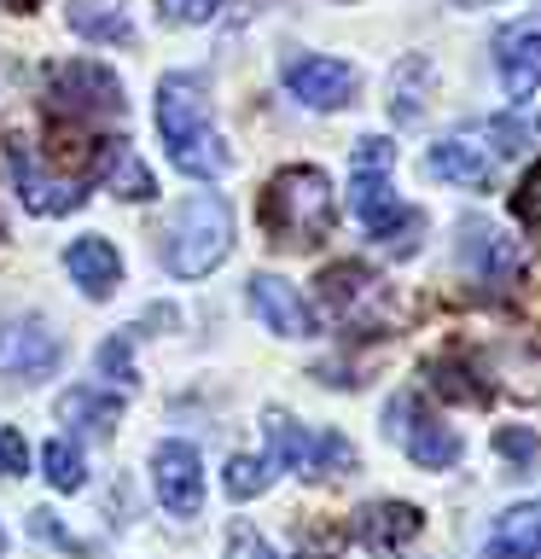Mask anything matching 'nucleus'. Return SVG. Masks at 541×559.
<instances>
[{
    "label": "nucleus",
    "instance_id": "obj_1",
    "mask_svg": "<svg viewBox=\"0 0 541 559\" xmlns=\"http://www.w3.org/2000/svg\"><path fill=\"white\" fill-rule=\"evenodd\" d=\"M157 134H164L169 164L192 181H221L233 169V146L209 117V87L199 70H169L157 82Z\"/></svg>",
    "mask_w": 541,
    "mask_h": 559
},
{
    "label": "nucleus",
    "instance_id": "obj_2",
    "mask_svg": "<svg viewBox=\"0 0 541 559\" xmlns=\"http://www.w3.org/2000/svg\"><path fill=\"white\" fill-rule=\"evenodd\" d=\"M349 216L390 257H413L425 239V216L396 199V146L384 134H366L349 152Z\"/></svg>",
    "mask_w": 541,
    "mask_h": 559
},
{
    "label": "nucleus",
    "instance_id": "obj_3",
    "mask_svg": "<svg viewBox=\"0 0 541 559\" xmlns=\"http://www.w3.org/2000/svg\"><path fill=\"white\" fill-rule=\"evenodd\" d=\"M332 222H338V199H332L326 169L314 164H286L262 187V234L286 251H314Z\"/></svg>",
    "mask_w": 541,
    "mask_h": 559
},
{
    "label": "nucleus",
    "instance_id": "obj_4",
    "mask_svg": "<svg viewBox=\"0 0 541 559\" xmlns=\"http://www.w3.org/2000/svg\"><path fill=\"white\" fill-rule=\"evenodd\" d=\"M227 251H233V204L221 192H187L169 210L164 234H157V257L175 280H204L216 274Z\"/></svg>",
    "mask_w": 541,
    "mask_h": 559
},
{
    "label": "nucleus",
    "instance_id": "obj_5",
    "mask_svg": "<svg viewBox=\"0 0 541 559\" xmlns=\"http://www.w3.org/2000/svg\"><path fill=\"white\" fill-rule=\"evenodd\" d=\"M384 437L425 472H454L460 454H466L460 431L443 426V414H431L419 391H396L390 402H384Z\"/></svg>",
    "mask_w": 541,
    "mask_h": 559
},
{
    "label": "nucleus",
    "instance_id": "obj_6",
    "mask_svg": "<svg viewBox=\"0 0 541 559\" xmlns=\"http://www.w3.org/2000/svg\"><path fill=\"white\" fill-rule=\"evenodd\" d=\"M268 461L297 478H338V472H356V443L338 431L297 426L286 408H268Z\"/></svg>",
    "mask_w": 541,
    "mask_h": 559
},
{
    "label": "nucleus",
    "instance_id": "obj_7",
    "mask_svg": "<svg viewBox=\"0 0 541 559\" xmlns=\"http://www.w3.org/2000/svg\"><path fill=\"white\" fill-rule=\"evenodd\" d=\"M47 111L70 117V122H111V117L129 111V99H122V82H117L111 64L64 59V64H52V76H47Z\"/></svg>",
    "mask_w": 541,
    "mask_h": 559
},
{
    "label": "nucleus",
    "instance_id": "obj_8",
    "mask_svg": "<svg viewBox=\"0 0 541 559\" xmlns=\"http://www.w3.org/2000/svg\"><path fill=\"white\" fill-rule=\"evenodd\" d=\"M64 338L41 314H0V391H29L47 373H59Z\"/></svg>",
    "mask_w": 541,
    "mask_h": 559
},
{
    "label": "nucleus",
    "instance_id": "obj_9",
    "mask_svg": "<svg viewBox=\"0 0 541 559\" xmlns=\"http://www.w3.org/2000/svg\"><path fill=\"white\" fill-rule=\"evenodd\" d=\"M0 164H7V181L12 192L24 199L29 216H70V210H82L87 199V175H59V169H41V157H35L17 134L0 140Z\"/></svg>",
    "mask_w": 541,
    "mask_h": 559
},
{
    "label": "nucleus",
    "instance_id": "obj_10",
    "mask_svg": "<svg viewBox=\"0 0 541 559\" xmlns=\"http://www.w3.org/2000/svg\"><path fill=\"white\" fill-rule=\"evenodd\" d=\"M460 274H466V286H478V292L513 297L524 286V257L501 227L466 216L460 222Z\"/></svg>",
    "mask_w": 541,
    "mask_h": 559
},
{
    "label": "nucleus",
    "instance_id": "obj_11",
    "mask_svg": "<svg viewBox=\"0 0 541 559\" xmlns=\"http://www.w3.org/2000/svg\"><path fill=\"white\" fill-rule=\"evenodd\" d=\"M279 82H286V94L297 105H309V111H344V105H356V94H361V70L332 59V52H291V59L279 64Z\"/></svg>",
    "mask_w": 541,
    "mask_h": 559
},
{
    "label": "nucleus",
    "instance_id": "obj_12",
    "mask_svg": "<svg viewBox=\"0 0 541 559\" xmlns=\"http://www.w3.org/2000/svg\"><path fill=\"white\" fill-rule=\"evenodd\" d=\"M152 489H157V501H164V513L199 519V507H204V461H199V449H192L187 437H164V443L152 449Z\"/></svg>",
    "mask_w": 541,
    "mask_h": 559
},
{
    "label": "nucleus",
    "instance_id": "obj_13",
    "mask_svg": "<svg viewBox=\"0 0 541 559\" xmlns=\"http://www.w3.org/2000/svg\"><path fill=\"white\" fill-rule=\"evenodd\" d=\"M244 304H251V314L268 332H279V338H321V314H314V304L291 286V280L251 274L244 280Z\"/></svg>",
    "mask_w": 541,
    "mask_h": 559
},
{
    "label": "nucleus",
    "instance_id": "obj_14",
    "mask_svg": "<svg viewBox=\"0 0 541 559\" xmlns=\"http://www.w3.org/2000/svg\"><path fill=\"white\" fill-rule=\"evenodd\" d=\"M425 175L443 181V187H460V192H489L495 175H501V157L471 134H448L425 152Z\"/></svg>",
    "mask_w": 541,
    "mask_h": 559
},
{
    "label": "nucleus",
    "instance_id": "obj_15",
    "mask_svg": "<svg viewBox=\"0 0 541 559\" xmlns=\"http://www.w3.org/2000/svg\"><path fill=\"white\" fill-rule=\"evenodd\" d=\"M495 76L506 99H536L541 94V17H518L495 35Z\"/></svg>",
    "mask_w": 541,
    "mask_h": 559
},
{
    "label": "nucleus",
    "instance_id": "obj_16",
    "mask_svg": "<svg viewBox=\"0 0 541 559\" xmlns=\"http://www.w3.org/2000/svg\"><path fill=\"white\" fill-rule=\"evenodd\" d=\"M64 274L82 286V297L105 304V297L122 286V257H117V245L105 234H82V239L64 245Z\"/></svg>",
    "mask_w": 541,
    "mask_h": 559
},
{
    "label": "nucleus",
    "instance_id": "obj_17",
    "mask_svg": "<svg viewBox=\"0 0 541 559\" xmlns=\"http://www.w3.org/2000/svg\"><path fill=\"white\" fill-rule=\"evenodd\" d=\"M419 531H425V513H419L413 501H373V507H361V513H356V536H361L373 554L408 548Z\"/></svg>",
    "mask_w": 541,
    "mask_h": 559
},
{
    "label": "nucleus",
    "instance_id": "obj_18",
    "mask_svg": "<svg viewBox=\"0 0 541 559\" xmlns=\"http://www.w3.org/2000/svg\"><path fill=\"white\" fill-rule=\"evenodd\" d=\"M483 559H541V501H513L489 524Z\"/></svg>",
    "mask_w": 541,
    "mask_h": 559
},
{
    "label": "nucleus",
    "instance_id": "obj_19",
    "mask_svg": "<svg viewBox=\"0 0 541 559\" xmlns=\"http://www.w3.org/2000/svg\"><path fill=\"white\" fill-rule=\"evenodd\" d=\"M321 297L344 314V321H356V326H366V309H384L378 280L366 274L361 262H332V269L321 274Z\"/></svg>",
    "mask_w": 541,
    "mask_h": 559
},
{
    "label": "nucleus",
    "instance_id": "obj_20",
    "mask_svg": "<svg viewBox=\"0 0 541 559\" xmlns=\"http://www.w3.org/2000/svg\"><path fill=\"white\" fill-rule=\"evenodd\" d=\"M64 17H70V29L94 47H129L134 41V24H129V12H122V0H70Z\"/></svg>",
    "mask_w": 541,
    "mask_h": 559
},
{
    "label": "nucleus",
    "instance_id": "obj_21",
    "mask_svg": "<svg viewBox=\"0 0 541 559\" xmlns=\"http://www.w3.org/2000/svg\"><path fill=\"white\" fill-rule=\"evenodd\" d=\"M122 419V391H99V384H70L59 396V426L70 431H111Z\"/></svg>",
    "mask_w": 541,
    "mask_h": 559
},
{
    "label": "nucleus",
    "instance_id": "obj_22",
    "mask_svg": "<svg viewBox=\"0 0 541 559\" xmlns=\"http://www.w3.org/2000/svg\"><path fill=\"white\" fill-rule=\"evenodd\" d=\"M105 187L117 192V199H129V204H146L157 199V175L140 164V152H129V140H105Z\"/></svg>",
    "mask_w": 541,
    "mask_h": 559
},
{
    "label": "nucleus",
    "instance_id": "obj_23",
    "mask_svg": "<svg viewBox=\"0 0 541 559\" xmlns=\"http://www.w3.org/2000/svg\"><path fill=\"white\" fill-rule=\"evenodd\" d=\"M274 461L268 454H233V461H227V472H221V489H227V501H256L262 489L274 484Z\"/></svg>",
    "mask_w": 541,
    "mask_h": 559
},
{
    "label": "nucleus",
    "instance_id": "obj_24",
    "mask_svg": "<svg viewBox=\"0 0 541 559\" xmlns=\"http://www.w3.org/2000/svg\"><path fill=\"white\" fill-rule=\"evenodd\" d=\"M41 478L59 489V496H76L87 466H82V449L70 443V437H52V443H41Z\"/></svg>",
    "mask_w": 541,
    "mask_h": 559
},
{
    "label": "nucleus",
    "instance_id": "obj_25",
    "mask_svg": "<svg viewBox=\"0 0 541 559\" xmlns=\"http://www.w3.org/2000/svg\"><path fill=\"white\" fill-rule=\"evenodd\" d=\"M489 449H495L501 461L513 466V478H524V472H536L541 437H536V426H501L495 437H489Z\"/></svg>",
    "mask_w": 541,
    "mask_h": 559
},
{
    "label": "nucleus",
    "instance_id": "obj_26",
    "mask_svg": "<svg viewBox=\"0 0 541 559\" xmlns=\"http://www.w3.org/2000/svg\"><path fill=\"white\" fill-rule=\"evenodd\" d=\"M94 367L117 384V391H134V379H140V373H134V361H129V332H111V338L99 344Z\"/></svg>",
    "mask_w": 541,
    "mask_h": 559
},
{
    "label": "nucleus",
    "instance_id": "obj_27",
    "mask_svg": "<svg viewBox=\"0 0 541 559\" xmlns=\"http://www.w3.org/2000/svg\"><path fill=\"white\" fill-rule=\"evenodd\" d=\"M227 7V0H157V17H164L169 29H199V24H209Z\"/></svg>",
    "mask_w": 541,
    "mask_h": 559
},
{
    "label": "nucleus",
    "instance_id": "obj_28",
    "mask_svg": "<svg viewBox=\"0 0 541 559\" xmlns=\"http://www.w3.org/2000/svg\"><path fill=\"white\" fill-rule=\"evenodd\" d=\"M221 559H279L274 554V542L256 531V524H233V531H227V554Z\"/></svg>",
    "mask_w": 541,
    "mask_h": 559
},
{
    "label": "nucleus",
    "instance_id": "obj_29",
    "mask_svg": "<svg viewBox=\"0 0 541 559\" xmlns=\"http://www.w3.org/2000/svg\"><path fill=\"white\" fill-rule=\"evenodd\" d=\"M513 210H518V222H524V227H536V234H541V164H536V169L518 181V192H513Z\"/></svg>",
    "mask_w": 541,
    "mask_h": 559
},
{
    "label": "nucleus",
    "instance_id": "obj_30",
    "mask_svg": "<svg viewBox=\"0 0 541 559\" xmlns=\"http://www.w3.org/2000/svg\"><path fill=\"white\" fill-rule=\"evenodd\" d=\"M29 472V449L12 426H0V478H24Z\"/></svg>",
    "mask_w": 541,
    "mask_h": 559
},
{
    "label": "nucleus",
    "instance_id": "obj_31",
    "mask_svg": "<svg viewBox=\"0 0 541 559\" xmlns=\"http://www.w3.org/2000/svg\"><path fill=\"white\" fill-rule=\"evenodd\" d=\"M29 531H35V536H41V542H59V548H70V536L59 531V513H47V507H41V513H35V519H29Z\"/></svg>",
    "mask_w": 541,
    "mask_h": 559
},
{
    "label": "nucleus",
    "instance_id": "obj_32",
    "mask_svg": "<svg viewBox=\"0 0 541 559\" xmlns=\"http://www.w3.org/2000/svg\"><path fill=\"white\" fill-rule=\"evenodd\" d=\"M7 7H12V12H29V7H35V0H7Z\"/></svg>",
    "mask_w": 541,
    "mask_h": 559
},
{
    "label": "nucleus",
    "instance_id": "obj_33",
    "mask_svg": "<svg viewBox=\"0 0 541 559\" xmlns=\"http://www.w3.org/2000/svg\"><path fill=\"white\" fill-rule=\"evenodd\" d=\"M0 559H7V531H0Z\"/></svg>",
    "mask_w": 541,
    "mask_h": 559
}]
</instances>
